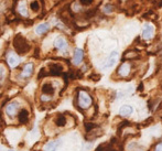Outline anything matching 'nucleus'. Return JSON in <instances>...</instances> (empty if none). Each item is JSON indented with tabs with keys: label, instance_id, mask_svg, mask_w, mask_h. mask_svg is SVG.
Here are the masks:
<instances>
[{
	"label": "nucleus",
	"instance_id": "4468645a",
	"mask_svg": "<svg viewBox=\"0 0 162 151\" xmlns=\"http://www.w3.org/2000/svg\"><path fill=\"white\" fill-rule=\"evenodd\" d=\"M28 118H29V113L26 111V109H22L18 115V119L20 124H26Z\"/></svg>",
	"mask_w": 162,
	"mask_h": 151
},
{
	"label": "nucleus",
	"instance_id": "a211bd4d",
	"mask_svg": "<svg viewBox=\"0 0 162 151\" xmlns=\"http://www.w3.org/2000/svg\"><path fill=\"white\" fill-rule=\"evenodd\" d=\"M55 124L58 127H64V126L66 125V117L64 115H58L56 120H55Z\"/></svg>",
	"mask_w": 162,
	"mask_h": 151
},
{
	"label": "nucleus",
	"instance_id": "0eeeda50",
	"mask_svg": "<svg viewBox=\"0 0 162 151\" xmlns=\"http://www.w3.org/2000/svg\"><path fill=\"white\" fill-rule=\"evenodd\" d=\"M33 73V64L32 63H28L26 64V66L22 70V73H21V77L22 78H28L30 77Z\"/></svg>",
	"mask_w": 162,
	"mask_h": 151
},
{
	"label": "nucleus",
	"instance_id": "4be33fe9",
	"mask_svg": "<svg viewBox=\"0 0 162 151\" xmlns=\"http://www.w3.org/2000/svg\"><path fill=\"white\" fill-rule=\"evenodd\" d=\"M114 11V7L111 5H106L104 7V12L105 13H111Z\"/></svg>",
	"mask_w": 162,
	"mask_h": 151
},
{
	"label": "nucleus",
	"instance_id": "7ed1b4c3",
	"mask_svg": "<svg viewBox=\"0 0 162 151\" xmlns=\"http://www.w3.org/2000/svg\"><path fill=\"white\" fill-rule=\"evenodd\" d=\"M18 109H19V104L17 102H11L6 106V113L10 117H13L17 114Z\"/></svg>",
	"mask_w": 162,
	"mask_h": 151
},
{
	"label": "nucleus",
	"instance_id": "ddd939ff",
	"mask_svg": "<svg viewBox=\"0 0 162 151\" xmlns=\"http://www.w3.org/2000/svg\"><path fill=\"white\" fill-rule=\"evenodd\" d=\"M95 151H115V149H114L113 143L109 142V143H102V145H99L96 148Z\"/></svg>",
	"mask_w": 162,
	"mask_h": 151
},
{
	"label": "nucleus",
	"instance_id": "5701e85b",
	"mask_svg": "<svg viewBox=\"0 0 162 151\" xmlns=\"http://www.w3.org/2000/svg\"><path fill=\"white\" fill-rule=\"evenodd\" d=\"M93 1H94V0H79V2L83 6H90L93 3Z\"/></svg>",
	"mask_w": 162,
	"mask_h": 151
},
{
	"label": "nucleus",
	"instance_id": "dca6fc26",
	"mask_svg": "<svg viewBox=\"0 0 162 151\" xmlns=\"http://www.w3.org/2000/svg\"><path fill=\"white\" fill-rule=\"evenodd\" d=\"M119 114L121 116H129V115L132 114V107L129 106V105H124L121 106V108L119 109Z\"/></svg>",
	"mask_w": 162,
	"mask_h": 151
},
{
	"label": "nucleus",
	"instance_id": "6ab92c4d",
	"mask_svg": "<svg viewBox=\"0 0 162 151\" xmlns=\"http://www.w3.org/2000/svg\"><path fill=\"white\" fill-rule=\"evenodd\" d=\"M18 11L20 12L22 16H28V10H26V6L24 3H21L19 7H18Z\"/></svg>",
	"mask_w": 162,
	"mask_h": 151
},
{
	"label": "nucleus",
	"instance_id": "423d86ee",
	"mask_svg": "<svg viewBox=\"0 0 162 151\" xmlns=\"http://www.w3.org/2000/svg\"><path fill=\"white\" fill-rule=\"evenodd\" d=\"M7 62H8V65H9V66H11V67H16L17 65L19 64V62H20V58L17 56L15 53L10 52L9 53V55H8V57H7Z\"/></svg>",
	"mask_w": 162,
	"mask_h": 151
},
{
	"label": "nucleus",
	"instance_id": "6e6552de",
	"mask_svg": "<svg viewBox=\"0 0 162 151\" xmlns=\"http://www.w3.org/2000/svg\"><path fill=\"white\" fill-rule=\"evenodd\" d=\"M117 57H118V52H116V51L111 52V54H110L109 57H108V60H107V62L105 63L104 68H109V67H111V66H113V65L115 64L116 60H117Z\"/></svg>",
	"mask_w": 162,
	"mask_h": 151
},
{
	"label": "nucleus",
	"instance_id": "cd10ccee",
	"mask_svg": "<svg viewBox=\"0 0 162 151\" xmlns=\"http://www.w3.org/2000/svg\"><path fill=\"white\" fill-rule=\"evenodd\" d=\"M41 99L42 100H43V102H47V100H50V97H49V96H44V95H43V96H42L41 97Z\"/></svg>",
	"mask_w": 162,
	"mask_h": 151
},
{
	"label": "nucleus",
	"instance_id": "1a4fd4ad",
	"mask_svg": "<svg viewBox=\"0 0 162 151\" xmlns=\"http://www.w3.org/2000/svg\"><path fill=\"white\" fill-rule=\"evenodd\" d=\"M55 47H58V50H61V51H64V50H66L67 49V42L65 41V39H63V38H58L56 40H55Z\"/></svg>",
	"mask_w": 162,
	"mask_h": 151
},
{
	"label": "nucleus",
	"instance_id": "f3484780",
	"mask_svg": "<svg viewBox=\"0 0 162 151\" xmlns=\"http://www.w3.org/2000/svg\"><path fill=\"white\" fill-rule=\"evenodd\" d=\"M49 29H50L49 23H41V24H39L37 26L35 32H37L38 34H42V33H45L47 31H49Z\"/></svg>",
	"mask_w": 162,
	"mask_h": 151
},
{
	"label": "nucleus",
	"instance_id": "a878e982",
	"mask_svg": "<svg viewBox=\"0 0 162 151\" xmlns=\"http://www.w3.org/2000/svg\"><path fill=\"white\" fill-rule=\"evenodd\" d=\"M3 79H5V68L2 66L1 67V82H3Z\"/></svg>",
	"mask_w": 162,
	"mask_h": 151
},
{
	"label": "nucleus",
	"instance_id": "c85d7f7f",
	"mask_svg": "<svg viewBox=\"0 0 162 151\" xmlns=\"http://www.w3.org/2000/svg\"><path fill=\"white\" fill-rule=\"evenodd\" d=\"M9 151H13V150H9Z\"/></svg>",
	"mask_w": 162,
	"mask_h": 151
},
{
	"label": "nucleus",
	"instance_id": "aec40b11",
	"mask_svg": "<svg viewBox=\"0 0 162 151\" xmlns=\"http://www.w3.org/2000/svg\"><path fill=\"white\" fill-rule=\"evenodd\" d=\"M94 128H96V125H94V124H90V122H86L85 124V130H86V132L92 131Z\"/></svg>",
	"mask_w": 162,
	"mask_h": 151
},
{
	"label": "nucleus",
	"instance_id": "bb28decb",
	"mask_svg": "<svg viewBox=\"0 0 162 151\" xmlns=\"http://www.w3.org/2000/svg\"><path fill=\"white\" fill-rule=\"evenodd\" d=\"M154 151H162V143L157 145V147H156V150Z\"/></svg>",
	"mask_w": 162,
	"mask_h": 151
},
{
	"label": "nucleus",
	"instance_id": "f03ea898",
	"mask_svg": "<svg viewBox=\"0 0 162 151\" xmlns=\"http://www.w3.org/2000/svg\"><path fill=\"white\" fill-rule=\"evenodd\" d=\"M93 103V99L89 94L85 90H81L79 93V105L82 109H86Z\"/></svg>",
	"mask_w": 162,
	"mask_h": 151
},
{
	"label": "nucleus",
	"instance_id": "393cba45",
	"mask_svg": "<svg viewBox=\"0 0 162 151\" xmlns=\"http://www.w3.org/2000/svg\"><path fill=\"white\" fill-rule=\"evenodd\" d=\"M89 78H92L93 81H99L100 76H99V75H90V76H89Z\"/></svg>",
	"mask_w": 162,
	"mask_h": 151
},
{
	"label": "nucleus",
	"instance_id": "2eb2a0df",
	"mask_svg": "<svg viewBox=\"0 0 162 151\" xmlns=\"http://www.w3.org/2000/svg\"><path fill=\"white\" fill-rule=\"evenodd\" d=\"M60 145H61V141H51L45 146L44 151H55Z\"/></svg>",
	"mask_w": 162,
	"mask_h": 151
},
{
	"label": "nucleus",
	"instance_id": "b1692460",
	"mask_svg": "<svg viewBox=\"0 0 162 151\" xmlns=\"http://www.w3.org/2000/svg\"><path fill=\"white\" fill-rule=\"evenodd\" d=\"M45 75H47V72H45V70H44V68H42L41 71H40V74H39V76H38V77L41 78V77H43V76H45Z\"/></svg>",
	"mask_w": 162,
	"mask_h": 151
},
{
	"label": "nucleus",
	"instance_id": "9d476101",
	"mask_svg": "<svg viewBox=\"0 0 162 151\" xmlns=\"http://www.w3.org/2000/svg\"><path fill=\"white\" fill-rule=\"evenodd\" d=\"M130 72V65L128 64V63H124V64H121L120 67L118 68V74L120 75V76H127L128 74Z\"/></svg>",
	"mask_w": 162,
	"mask_h": 151
},
{
	"label": "nucleus",
	"instance_id": "f8f14e48",
	"mask_svg": "<svg viewBox=\"0 0 162 151\" xmlns=\"http://www.w3.org/2000/svg\"><path fill=\"white\" fill-rule=\"evenodd\" d=\"M54 92H55V89H54V87H53L51 84L45 83L42 85V93H43V94L53 95L54 94Z\"/></svg>",
	"mask_w": 162,
	"mask_h": 151
},
{
	"label": "nucleus",
	"instance_id": "f257e3e1",
	"mask_svg": "<svg viewBox=\"0 0 162 151\" xmlns=\"http://www.w3.org/2000/svg\"><path fill=\"white\" fill-rule=\"evenodd\" d=\"M13 47H15V50L17 51L18 54H24L30 49V45H29L28 41L21 34H18V35L15 37V39H13Z\"/></svg>",
	"mask_w": 162,
	"mask_h": 151
},
{
	"label": "nucleus",
	"instance_id": "412c9836",
	"mask_svg": "<svg viewBox=\"0 0 162 151\" xmlns=\"http://www.w3.org/2000/svg\"><path fill=\"white\" fill-rule=\"evenodd\" d=\"M30 7H31V9L33 11H38L39 9H40V3H39L37 0H35V1H32Z\"/></svg>",
	"mask_w": 162,
	"mask_h": 151
},
{
	"label": "nucleus",
	"instance_id": "39448f33",
	"mask_svg": "<svg viewBox=\"0 0 162 151\" xmlns=\"http://www.w3.org/2000/svg\"><path fill=\"white\" fill-rule=\"evenodd\" d=\"M83 58H84L83 50H81V49H76V50L74 51V56H73L74 65H79L81 63L83 62Z\"/></svg>",
	"mask_w": 162,
	"mask_h": 151
},
{
	"label": "nucleus",
	"instance_id": "20e7f679",
	"mask_svg": "<svg viewBox=\"0 0 162 151\" xmlns=\"http://www.w3.org/2000/svg\"><path fill=\"white\" fill-rule=\"evenodd\" d=\"M153 33H154V28L151 24H149V23L145 24L143 31H142V37L145 38L146 40H150L153 37Z\"/></svg>",
	"mask_w": 162,
	"mask_h": 151
},
{
	"label": "nucleus",
	"instance_id": "9b49d317",
	"mask_svg": "<svg viewBox=\"0 0 162 151\" xmlns=\"http://www.w3.org/2000/svg\"><path fill=\"white\" fill-rule=\"evenodd\" d=\"M50 70H51V74L54 75V76L61 75V74H62V71H63L62 66L58 65V64H51V65H50Z\"/></svg>",
	"mask_w": 162,
	"mask_h": 151
}]
</instances>
